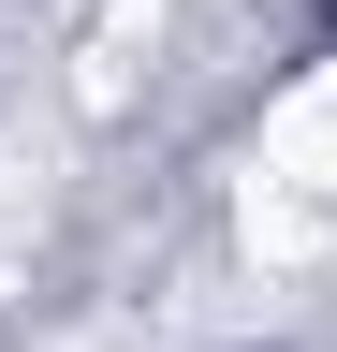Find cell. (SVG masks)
<instances>
[{"label":"cell","mask_w":337,"mask_h":352,"mask_svg":"<svg viewBox=\"0 0 337 352\" xmlns=\"http://www.w3.org/2000/svg\"><path fill=\"white\" fill-rule=\"evenodd\" d=\"M264 162H279V176H308V191H337V74H308V88L264 118Z\"/></svg>","instance_id":"cell-2"},{"label":"cell","mask_w":337,"mask_h":352,"mask_svg":"<svg viewBox=\"0 0 337 352\" xmlns=\"http://www.w3.org/2000/svg\"><path fill=\"white\" fill-rule=\"evenodd\" d=\"M323 264H337V250H323Z\"/></svg>","instance_id":"cell-3"},{"label":"cell","mask_w":337,"mask_h":352,"mask_svg":"<svg viewBox=\"0 0 337 352\" xmlns=\"http://www.w3.org/2000/svg\"><path fill=\"white\" fill-rule=\"evenodd\" d=\"M235 250H249V264H323V250H337V220H323L308 176L249 162V176H235Z\"/></svg>","instance_id":"cell-1"}]
</instances>
